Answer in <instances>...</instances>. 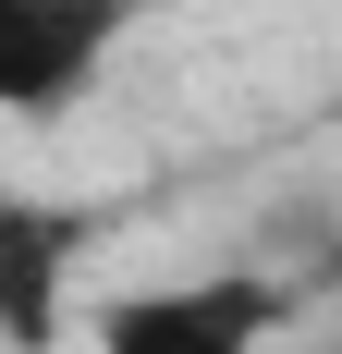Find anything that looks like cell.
<instances>
[{
	"label": "cell",
	"instance_id": "3957f363",
	"mask_svg": "<svg viewBox=\"0 0 342 354\" xmlns=\"http://www.w3.org/2000/svg\"><path fill=\"white\" fill-rule=\"evenodd\" d=\"M86 232H98L86 208L12 196V183H0V342H12V354H49V342H62V293H73V269H86Z\"/></svg>",
	"mask_w": 342,
	"mask_h": 354
},
{
	"label": "cell",
	"instance_id": "7a4b0ae2",
	"mask_svg": "<svg viewBox=\"0 0 342 354\" xmlns=\"http://www.w3.org/2000/svg\"><path fill=\"white\" fill-rule=\"evenodd\" d=\"M281 318H294L281 281H257V269H208V281L123 293V306L98 318V354H257Z\"/></svg>",
	"mask_w": 342,
	"mask_h": 354
},
{
	"label": "cell",
	"instance_id": "6da1fadb",
	"mask_svg": "<svg viewBox=\"0 0 342 354\" xmlns=\"http://www.w3.org/2000/svg\"><path fill=\"white\" fill-rule=\"evenodd\" d=\"M123 25H135V0H0V110L12 122L73 110L110 73Z\"/></svg>",
	"mask_w": 342,
	"mask_h": 354
}]
</instances>
